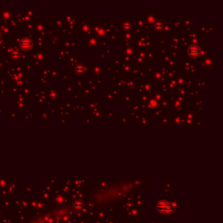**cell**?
<instances>
[{"label": "cell", "mask_w": 223, "mask_h": 223, "mask_svg": "<svg viewBox=\"0 0 223 223\" xmlns=\"http://www.w3.org/2000/svg\"><path fill=\"white\" fill-rule=\"evenodd\" d=\"M32 46V42L28 39H25L23 42H22V47L25 49V50H28L30 47Z\"/></svg>", "instance_id": "4"}, {"label": "cell", "mask_w": 223, "mask_h": 223, "mask_svg": "<svg viewBox=\"0 0 223 223\" xmlns=\"http://www.w3.org/2000/svg\"><path fill=\"white\" fill-rule=\"evenodd\" d=\"M156 208L160 213L167 214V213H173V211L174 209V206L172 203H170L167 200H161L157 204Z\"/></svg>", "instance_id": "1"}, {"label": "cell", "mask_w": 223, "mask_h": 223, "mask_svg": "<svg viewBox=\"0 0 223 223\" xmlns=\"http://www.w3.org/2000/svg\"><path fill=\"white\" fill-rule=\"evenodd\" d=\"M72 207H73V209L75 210V211H82L83 209H84V207H85V203H84V201L83 200H76V201H74V203H73V205H72Z\"/></svg>", "instance_id": "3"}, {"label": "cell", "mask_w": 223, "mask_h": 223, "mask_svg": "<svg viewBox=\"0 0 223 223\" xmlns=\"http://www.w3.org/2000/svg\"><path fill=\"white\" fill-rule=\"evenodd\" d=\"M200 49L198 45H192L188 49V54L191 58H196L200 55Z\"/></svg>", "instance_id": "2"}]
</instances>
